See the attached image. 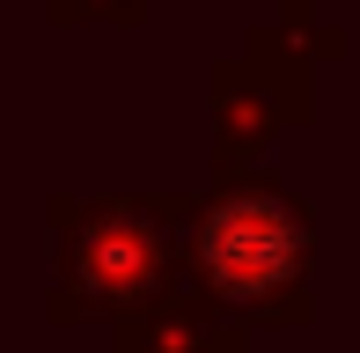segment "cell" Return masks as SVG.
<instances>
[{
	"instance_id": "obj_1",
	"label": "cell",
	"mask_w": 360,
	"mask_h": 353,
	"mask_svg": "<svg viewBox=\"0 0 360 353\" xmlns=\"http://www.w3.org/2000/svg\"><path fill=\"white\" fill-rule=\"evenodd\" d=\"M199 258L214 272L221 295L257 302L272 287H287L302 272V221L287 214L272 191H243V199H221L199 229Z\"/></svg>"
}]
</instances>
